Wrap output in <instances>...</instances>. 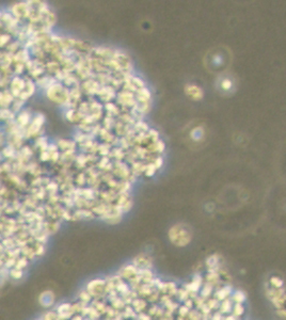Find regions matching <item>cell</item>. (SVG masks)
Wrapping results in <instances>:
<instances>
[{"label":"cell","mask_w":286,"mask_h":320,"mask_svg":"<svg viewBox=\"0 0 286 320\" xmlns=\"http://www.w3.org/2000/svg\"><path fill=\"white\" fill-rule=\"evenodd\" d=\"M169 238L171 240V242H173L174 244L179 246V247H185L190 242L191 234L185 226L177 224L170 228Z\"/></svg>","instance_id":"1"},{"label":"cell","mask_w":286,"mask_h":320,"mask_svg":"<svg viewBox=\"0 0 286 320\" xmlns=\"http://www.w3.org/2000/svg\"><path fill=\"white\" fill-rule=\"evenodd\" d=\"M47 96L56 102H65L69 99V92L60 83H53L47 90Z\"/></svg>","instance_id":"2"},{"label":"cell","mask_w":286,"mask_h":320,"mask_svg":"<svg viewBox=\"0 0 286 320\" xmlns=\"http://www.w3.org/2000/svg\"><path fill=\"white\" fill-rule=\"evenodd\" d=\"M185 92L189 97H191L194 100L201 99L203 97V91L201 90V88H199L198 86H194V84H188L185 88Z\"/></svg>","instance_id":"3"},{"label":"cell","mask_w":286,"mask_h":320,"mask_svg":"<svg viewBox=\"0 0 286 320\" xmlns=\"http://www.w3.org/2000/svg\"><path fill=\"white\" fill-rule=\"evenodd\" d=\"M137 273V268L134 267L133 265H128L126 267H124L123 270H121L120 272V276L124 277V279H132L133 275H135Z\"/></svg>","instance_id":"4"},{"label":"cell","mask_w":286,"mask_h":320,"mask_svg":"<svg viewBox=\"0 0 286 320\" xmlns=\"http://www.w3.org/2000/svg\"><path fill=\"white\" fill-rule=\"evenodd\" d=\"M41 297L45 298L44 301H41V303H42L43 306H50L51 304H53V301H54V298H55L54 295H53V292H50V291L43 292Z\"/></svg>","instance_id":"5"},{"label":"cell","mask_w":286,"mask_h":320,"mask_svg":"<svg viewBox=\"0 0 286 320\" xmlns=\"http://www.w3.org/2000/svg\"><path fill=\"white\" fill-rule=\"evenodd\" d=\"M134 306L136 307V310H137V312H141V310H143V309L145 308L146 303H145L144 301H142V300L136 299V300H134Z\"/></svg>","instance_id":"6"},{"label":"cell","mask_w":286,"mask_h":320,"mask_svg":"<svg viewBox=\"0 0 286 320\" xmlns=\"http://www.w3.org/2000/svg\"><path fill=\"white\" fill-rule=\"evenodd\" d=\"M71 308H72L71 304H68V303H64V304H62V305H60V306L58 307V313H59V314L68 313V312H71Z\"/></svg>","instance_id":"7"},{"label":"cell","mask_w":286,"mask_h":320,"mask_svg":"<svg viewBox=\"0 0 286 320\" xmlns=\"http://www.w3.org/2000/svg\"><path fill=\"white\" fill-rule=\"evenodd\" d=\"M9 273H10V276H12L13 279H16V280H17V279H20V277L22 276V271L19 270V269H16V268H15V269H12Z\"/></svg>","instance_id":"8"},{"label":"cell","mask_w":286,"mask_h":320,"mask_svg":"<svg viewBox=\"0 0 286 320\" xmlns=\"http://www.w3.org/2000/svg\"><path fill=\"white\" fill-rule=\"evenodd\" d=\"M28 265V260H27V258L26 257H24V258H21V259H18V261L16 262V269H19V270H21L22 268H25L26 266Z\"/></svg>","instance_id":"9"},{"label":"cell","mask_w":286,"mask_h":320,"mask_svg":"<svg viewBox=\"0 0 286 320\" xmlns=\"http://www.w3.org/2000/svg\"><path fill=\"white\" fill-rule=\"evenodd\" d=\"M44 251H45V249H44L43 244H42V243H36V246H35V249H34L35 255L40 256V255H42V254L44 253Z\"/></svg>","instance_id":"10"},{"label":"cell","mask_w":286,"mask_h":320,"mask_svg":"<svg viewBox=\"0 0 286 320\" xmlns=\"http://www.w3.org/2000/svg\"><path fill=\"white\" fill-rule=\"evenodd\" d=\"M116 288H118V290H120V291H126V290H128V286L126 285V284H124V283H118L116 284Z\"/></svg>","instance_id":"11"},{"label":"cell","mask_w":286,"mask_h":320,"mask_svg":"<svg viewBox=\"0 0 286 320\" xmlns=\"http://www.w3.org/2000/svg\"><path fill=\"white\" fill-rule=\"evenodd\" d=\"M44 320H55L56 319V315L54 314V312H49V313H47L45 316H44V318H43Z\"/></svg>","instance_id":"12"},{"label":"cell","mask_w":286,"mask_h":320,"mask_svg":"<svg viewBox=\"0 0 286 320\" xmlns=\"http://www.w3.org/2000/svg\"><path fill=\"white\" fill-rule=\"evenodd\" d=\"M80 298L83 299V302L89 301V300H90V296H89L88 291H87V292H81V293H80Z\"/></svg>","instance_id":"13"},{"label":"cell","mask_w":286,"mask_h":320,"mask_svg":"<svg viewBox=\"0 0 286 320\" xmlns=\"http://www.w3.org/2000/svg\"><path fill=\"white\" fill-rule=\"evenodd\" d=\"M179 314H180L181 316L187 315V314H188V307H187L186 305L183 306V307H180V308H179Z\"/></svg>","instance_id":"14"},{"label":"cell","mask_w":286,"mask_h":320,"mask_svg":"<svg viewBox=\"0 0 286 320\" xmlns=\"http://www.w3.org/2000/svg\"><path fill=\"white\" fill-rule=\"evenodd\" d=\"M138 318H140V319H142V320H151V317L147 316V315H144V314H140Z\"/></svg>","instance_id":"15"},{"label":"cell","mask_w":286,"mask_h":320,"mask_svg":"<svg viewBox=\"0 0 286 320\" xmlns=\"http://www.w3.org/2000/svg\"><path fill=\"white\" fill-rule=\"evenodd\" d=\"M73 320H82V318H81V317H79V316H76V317H75Z\"/></svg>","instance_id":"16"}]
</instances>
